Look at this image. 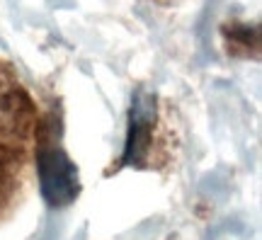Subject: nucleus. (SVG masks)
I'll list each match as a JSON object with an SVG mask.
<instances>
[{
    "label": "nucleus",
    "instance_id": "f257e3e1",
    "mask_svg": "<svg viewBox=\"0 0 262 240\" xmlns=\"http://www.w3.org/2000/svg\"><path fill=\"white\" fill-rule=\"evenodd\" d=\"M37 148V110L15 68L0 58V223L17 206Z\"/></svg>",
    "mask_w": 262,
    "mask_h": 240
},
{
    "label": "nucleus",
    "instance_id": "f03ea898",
    "mask_svg": "<svg viewBox=\"0 0 262 240\" xmlns=\"http://www.w3.org/2000/svg\"><path fill=\"white\" fill-rule=\"evenodd\" d=\"M66 160L61 153H44L39 156V175H41V187L44 194L51 204H66L73 199L75 194V182H73V165L66 167V172H61V167L66 165Z\"/></svg>",
    "mask_w": 262,
    "mask_h": 240
}]
</instances>
